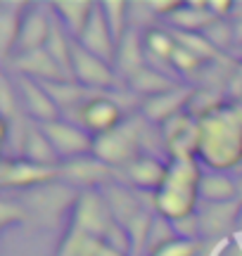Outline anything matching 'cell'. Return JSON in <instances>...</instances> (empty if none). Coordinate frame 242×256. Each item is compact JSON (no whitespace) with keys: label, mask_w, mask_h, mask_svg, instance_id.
Segmentation results:
<instances>
[{"label":"cell","mask_w":242,"mask_h":256,"mask_svg":"<svg viewBox=\"0 0 242 256\" xmlns=\"http://www.w3.org/2000/svg\"><path fill=\"white\" fill-rule=\"evenodd\" d=\"M204 178L200 159H168L164 185L154 192V211L166 220H180L197 214L200 183Z\"/></svg>","instance_id":"7a4b0ae2"},{"label":"cell","mask_w":242,"mask_h":256,"mask_svg":"<svg viewBox=\"0 0 242 256\" xmlns=\"http://www.w3.org/2000/svg\"><path fill=\"white\" fill-rule=\"evenodd\" d=\"M202 60L200 57H195L192 52H188L186 48H176V52H174V60H171V66H174V72L178 74H197L200 69H202Z\"/></svg>","instance_id":"83f0119b"},{"label":"cell","mask_w":242,"mask_h":256,"mask_svg":"<svg viewBox=\"0 0 242 256\" xmlns=\"http://www.w3.org/2000/svg\"><path fill=\"white\" fill-rule=\"evenodd\" d=\"M200 164L228 174L242 164V104L228 102L200 119Z\"/></svg>","instance_id":"6da1fadb"},{"label":"cell","mask_w":242,"mask_h":256,"mask_svg":"<svg viewBox=\"0 0 242 256\" xmlns=\"http://www.w3.org/2000/svg\"><path fill=\"white\" fill-rule=\"evenodd\" d=\"M78 43L90 50L93 55L102 57L107 62L114 64V57H116V40L112 36V28L107 24V17H104V10H102V2H95V10L90 14V22L86 31L81 34Z\"/></svg>","instance_id":"7c38bea8"},{"label":"cell","mask_w":242,"mask_h":256,"mask_svg":"<svg viewBox=\"0 0 242 256\" xmlns=\"http://www.w3.org/2000/svg\"><path fill=\"white\" fill-rule=\"evenodd\" d=\"M162 142L168 159H190L200 152V119L190 112H180L162 124Z\"/></svg>","instance_id":"8992f818"},{"label":"cell","mask_w":242,"mask_h":256,"mask_svg":"<svg viewBox=\"0 0 242 256\" xmlns=\"http://www.w3.org/2000/svg\"><path fill=\"white\" fill-rule=\"evenodd\" d=\"M40 128L46 130V136L50 138V142L55 147V152L60 154L62 164L69 159H78V156L93 154L95 138L86 130L84 126H78L76 121H50V124H40Z\"/></svg>","instance_id":"ba28073f"},{"label":"cell","mask_w":242,"mask_h":256,"mask_svg":"<svg viewBox=\"0 0 242 256\" xmlns=\"http://www.w3.org/2000/svg\"><path fill=\"white\" fill-rule=\"evenodd\" d=\"M114 64L93 55L90 50H86L78 40L72 46V78L78 86H84L86 90H104L114 88L116 83V69Z\"/></svg>","instance_id":"277c9868"},{"label":"cell","mask_w":242,"mask_h":256,"mask_svg":"<svg viewBox=\"0 0 242 256\" xmlns=\"http://www.w3.org/2000/svg\"><path fill=\"white\" fill-rule=\"evenodd\" d=\"M190 100H192V90L178 86L176 90H168V92H164V95H157V98H150V100L142 102V114H145L148 121L166 124V121L174 119L176 114L186 112Z\"/></svg>","instance_id":"9a60e30c"},{"label":"cell","mask_w":242,"mask_h":256,"mask_svg":"<svg viewBox=\"0 0 242 256\" xmlns=\"http://www.w3.org/2000/svg\"><path fill=\"white\" fill-rule=\"evenodd\" d=\"M242 214V202H226V204H206L204 214L200 216V228L202 235H221L233 228Z\"/></svg>","instance_id":"ffe728a7"},{"label":"cell","mask_w":242,"mask_h":256,"mask_svg":"<svg viewBox=\"0 0 242 256\" xmlns=\"http://www.w3.org/2000/svg\"><path fill=\"white\" fill-rule=\"evenodd\" d=\"M166 174H168V162L159 159L152 152H142L133 164H128L121 171V178H126L130 188H138L140 192H152L154 194L164 185Z\"/></svg>","instance_id":"8fae6325"},{"label":"cell","mask_w":242,"mask_h":256,"mask_svg":"<svg viewBox=\"0 0 242 256\" xmlns=\"http://www.w3.org/2000/svg\"><path fill=\"white\" fill-rule=\"evenodd\" d=\"M114 66H116V72L124 74L128 81L138 72H142V69L148 66V60H145V48H142V36H140L136 28H128V34L121 38V43L116 46Z\"/></svg>","instance_id":"d6986e66"},{"label":"cell","mask_w":242,"mask_h":256,"mask_svg":"<svg viewBox=\"0 0 242 256\" xmlns=\"http://www.w3.org/2000/svg\"><path fill=\"white\" fill-rule=\"evenodd\" d=\"M195 254H197V244H195V242L178 238V240H174L171 244H166L162 252H157L154 256H195Z\"/></svg>","instance_id":"f1b7e54d"},{"label":"cell","mask_w":242,"mask_h":256,"mask_svg":"<svg viewBox=\"0 0 242 256\" xmlns=\"http://www.w3.org/2000/svg\"><path fill=\"white\" fill-rule=\"evenodd\" d=\"M240 55H242V50H240Z\"/></svg>","instance_id":"836d02e7"},{"label":"cell","mask_w":242,"mask_h":256,"mask_svg":"<svg viewBox=\"0 0 242 256\" xmlns=\"http://www.w3.org/2000/svg\"><path fill=\"white\" fill-rule=\"evenodd\" d=\"M14 64H17V69L22 72V76L36 78V81H40V83L72 81V78H66V74L62 72V66L50 57V52H48L46 48H43V50H34V52L17 55Z\"/></svg>","instance_id":"e0dca14e"},{"label":"cell","mask_w":242,"mask_h":256,"mask_svg":"<svg viewBox=\"0 0 242 256\" xmlns=\"http://www.w3.org/2000/svg\"><path fill=\"white\" fill-rule=\"evenodd\" d=\"M50 8H52L50 12L64 26L66 34L74 38V40H78L81 34L86 31V26H88V22H90L95 2H90V0H57Z\"/></svg>","instance_id":"ac0fdd59"},{"label":"cell","mask_w":242,"mask_h":256,"mask_svg":"<svg viewBox=\"0 0 242 256\" xmlns=\"http://www.w3.org/2000/svg\"><path fill=\"white\" fill-rule=\"evenodd\" d=\"M130 90L140 92V95H145V98H157V95H164L168 90H176L178 83L166 76V74L157 72V69H152V66H145L142 72H138L133 78H130Z\"/></svg>","instance_id":"cb8c5ba5"},{"label":"cell","mask_w":242,"mask_h":256,"mask_svg":"<svg viewBox=\"0 0 242 256\" xmlns=\"http://www.w3.org/2000/svg\"><path fill=\"white\" fill-rule=\"evenodd\" d=\"M76 124L84 126L93 138H100L104 133H110L114 128H119L124 124V114H121L119 102L107 98V95H90L88 100L74 110Z\"/></svg>","instance_id":"9c48e42d"},{"label":"cell","mask_w":242,"mask_h":256,"mask_svg":"<svg viewBox=\"0 0 242 256\" xmlns=\"http://www.w3.org/2000/svg\"><path fill=\"white\" fill-rule=\"evenodd\" d=\"M24 159L40 166H62V159L55 152V147L46 136L40 124H26V140H24Z\"/></svg>","instance_id":"44dd1931"},{"label":"cell","mask_w":242,"mask_h":256,"mask_svg":"<svg viewBox=\"0 0 242 256\" xmlns=\"http://www.w3.org/2000/svg\"><path fill=\"white\" fill-rule=\"evenodd\" d=\"M0 92H2V116H5V121H10L12 112H14V98H12V86L5 76L0 81Z\"/></svg>","instance_id":"f546056e"},{"label":"cell","mask_w":242,"mask_h":256,"mask_svg":"<svg viewBox=\"0 0 242 256\" xmlns=\"http://www.w3.org/2000/svg\"><path fill=\"white\" fill-rule=\"evenodd\" d=\"M102 10H104V17H107V24L112 28L114 40H116V46H119L121 38L128 34L130 2H124V0H104Z\"/></svg>","instance_id":"d4e9b609"},{"label":"cell","mask_w":242,"mask_h":256,"mask_svg":"<svg viewBox=\"0 0 242 256\" xmlns=\"http://www.w3.org/2000/svg\"><path fill=\"white\" fill-rule=\"evenodd\" d=\"M88 256H126V254H121V252H116L114 247H110L104 240H100L98 244H95V249L90 252Z\"/></svg>","instance_id":"d6a6232c"},{"label":"cell","mask_w":242,"mask_h":256,"mask_svg":"<svg viewBox=\"0 0 242 256\" xmlns=\"http://www.w3.org/2000/svg\"><path fill=\"white\" fill-rule=\"evenodd\" d=\"M62 178L84 190H100L102 185H116L121 174L112 166L100 162L95 154H86L78 159H69L60 166Z\"/></svg>","instance_id":"30bf717a"},{"label":"cell","mask_w":242,"mask_h":256,"mask_svg":"<svg viewBox=\"0 0 242 256\" xmlns=\"http://www.w3.org/2000/svg\"><path fill=\"white\" fill-rule=\"evenodd\" d=\"M114 214L102 190H81L74 204V228L102 240L112 228Z\"/></svg>","instance_id":"5b68a950"},{"label":"cell","mask_w":242,"mask_h":256,"mask_svg":"<svg viewBox=\"0 0 242 256\" xmlns=\"http://www.w3.org/2000/svg\"><path fill=\"white\" fill-rule=\"evenodd\" d=\"M200 200H204L206 204H226V202H238V200H240L238 180H233L228 174L209 171V174H204L202 183H200Z\"/></svg>","instance_id":"603a6c76"},{"label":"cell","mask_w":242,"mask_h":256,"mask_svg":"<svg viewBox=\"0 0 242 256\" xmlns=\"http://www.w3.org/2000/svg\"><path fill=\"white\" fill-rule=\"evenodd\" d=\"M142 48H145L148 66L166 74V76L174 74L171 60H174V52H176V48H178L174 31H166V28H159V26H150L148 31L142 34Z\"/></svg>","instance_id":"4fadbf2b"},{"label":"cell","mask_w":242,"mask_h":256,"mask_svg":"<svg viewBox=\"0 0 242 256\" xmlns=\"http://www.w3.org/2000/svg\"><path fill=\"white\" fill-rule=\"evenodd\" d=\"M62 178L60 166H40L34 164L28 159H2L0 166V185L5 190H28V188H43L50 185L52 180Z\"/></svg>","instance_id":"52a82bcc"},{"label":"cell","mask_w":242,"mask_h":256,"mask_svg":"<svg viewBox=\"0 0 242 256\" xmlns=\"http://www.w3.org/2000/svg\"><path fill=\"white\" fill-rule=\"evenodd\" d=\"M204 36L209 38V43L216 48V50H228V46L238 43V36H235V26H230L226 19H216L212 26L204 31Z\"/></svg>","instance_id":"4316f807"},{"label":"cell","mask_w":242,"mask_h":256,"mask_svg":"<svg viewBox=\"0 0 242 256\" xmlns=\"http://www.w3.org/2000/svg\"><path fill=\"white\" fill-rule=\"evenodd\" d=\"M148 5H150V10H152V14H166V17H171V14H174L183 2H176V0H164V2H159V0H150Z\"/></svg>","instance_id":"1f68e13d"},{"label":"cell","mask_w":242,"mask_h":256,"mask_svg":"<svg viewBox=\"0 0 242 256\" xmlns=\"http://www.w3.org/2000/svg\"><path fill=\"white\" fill-rule=\"evenodd\" d=\"M174 24V31H183V34H204L206 28L216 22V17L209 12L206 2H183L180 8L168 17Z\"/></svg>","instance_id":"7402d4cb"},{"label":"cell","mask_w":242,"mask_h":256,"mask_svg":"<svg viewBox=\"0 0 242 256\" xmlns=\"http://www.w3.org/2000/svg\"><path fill=\"white\" fill-rule=\"evenodd\" d=\"M206 5H209V12H212L216 19L230 17V14H233V8H235L233 0H206Z\"/></svg>","instance_id":"4dcf8cb0"},{"label":"cell","mask_w":242,"mask_h":256,"mask_svg":"<svg viewBox=\"0 0 242 256\" xmlns=\"http://www.w3.org/2000/svg\"><path fill=\"white\" fill-rule=\"evenodd\" d=\"M98 242H100L98 238H93V235H88V232H84V230H78L72 226L69 235H66L64 242H62L60 256H88L95 249Z\"/></svg>","instance_id":"484cf974"},{"label":"cell","mask_w":242,"mask_h":256,"mask_svg":"<svg viewBox=\"0 0 242 256\" xmlns=\"http://www.w3.org/2000/svg\"><path fill=\"white\" fill-rule=\"evenodd\" d=\"M52 31V19H48L46 12L40 10H28L24 19H22V28H19L17 38V52H34V50H43L48 46V38Z\"/></svg>","instance_id":"2e32d148"},{"label":"cell","mask_w":242,"mask_h":256,"mask_svg":"<svg viewBox=\"0 0 242 256\" xmlns=\"http://www.w3.org/2000/svg\"><path fill=\"white\" fill-rule=\"evenodd\" d=\"M19 90L26 104V112L38 121V124H50L60 119V107L52 100V95L46 90V86L36 78L19 76Z\"/></svg>","instance_id":"5bb4252c"},{"label":"cell","mask_w":242,"mask_h":256,"mask_svg":"<svg viewBox=\"0 0 242 256\" xmlns=\"http://www.w3.org/2000/svg\"><path fill=\"white\" fill-rule=\"evenodd\" d=\"M142 128H145L142 119L124 121L119 128L95 138L93 154L121 174L126 166L133 164L142 154Z\"/></svg>","instance_id":"3957f363"}]
</instances>
